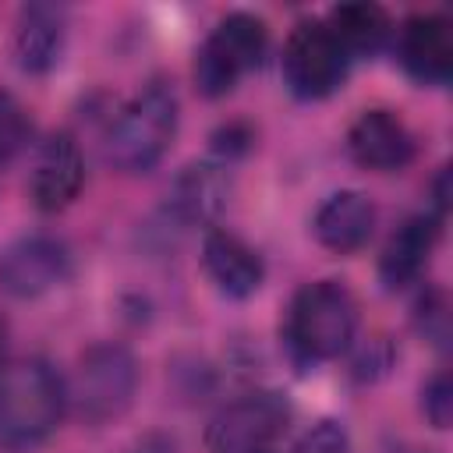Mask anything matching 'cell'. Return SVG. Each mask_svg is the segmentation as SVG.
Here are the masks:
<instances>
[{
    "label": "cell",
    "instance_id": "obj_21",
    "mask_svg": "<svg viewBox=\"0 0 453 453\" xmlns=\"http://www.w3.org/2000/svg\"><path fill=\"white\" fill-rule=\"evenodd\" d=\"M120 453H173V439L163 432H145L131 446H124Z\"/></svg>",
    "mask_w": 453,
    "mask_h": 453
},
{
    "label": "cell",
    "instance_id": "obj_14",
    "mask_svg": "<svg viewBox=\"0 0 453 453\" xmlns=\"http://www.w3.org/2000/svg\"><path fill=\"white\" fill-rule=\"evenodd\" d=\"M202 262H205L209 280L226 297H251L265 280L262 255L248 241H241L237 234H230L223 226H209V234L202 241Z\"/></svg>",
    "mask_w": 453,
    "mask_h": 453
},
{
    "label": "cell",
    "instance_id": "obj_22",
    "mask_svg": "<svg viewBox=\"0 0 453 453\" xmlns=\"http://www.w3.org/2000/svg\"><path fill=\"white\" fill-rule=\"evenodd\" d=\"M7 365V322L0 319V368Z\"/></svg>",
    "mask_w": 453,
    "mask_h": 453
},
{
    "label": "cell",
    "instance_id": "obj_9",
    "mask_svg": "<svg viewBox=\"0 0 453 453\" xmlns=\"http://www.w3.org/2000/svg\"><path fill=\"white\" fill-rule=\"evenodd\" d=\"M81 180H85V159H81L78 142L67 131L50 134L39 145L35 163H32V177H28L32 205L39 212H60L78 198Z\"/></svg>",
    "mask_w": 453,
    "mask_h": 453
},
{
    "label": "cell",
    "instance_id": "obj_4",
    "mask_svg": "<svg viewBox=\"0 0 453 453\" xmlns=\"http://www.w3.org/2000/svg\"><path fill=\"white\" fill-rule=\"evenodd\" d=\"M138 389V361L124 343L103 340L81 350L67 382V407L85 425H106L120 418Z\"/></svg>",
    "mask_w": 453,
    "mask_h": 453
},
{
    "label": "cell",
    "instance_id": "obj_18",
    "mask_svg": "<svg viewBox=\"0 0 453 453\" xmlns=\"http://www.w3.org/2000/svg\"><path fill=\"white\" fill-rule=\"evenodd\" d=\"M28 134H32V120H28L25 106L11 92H0V163L18 156L28 142Z\"/></svg>",
    "mask_w": 453,
    "mask_h": 453
},
{
    "label": "cell",
    "instance_id": "obj_8",
    "mask_svg": "<svg viewBox=\"0 0 453 453\" xmlns=\"http://www.w3.org/2000/svg\"><path fill=\"white\" fill-rule=\"evenodd\" d=\"M71 269V248L53 234H25L0 248V290L18 301L50 294L67 283Z\"/></svg>",
    "mask_w": 453,
    "mask_h": 453
},
{
    "label": "cell",
    "instance_id": "obj_11",
    "mask_svg": "<svg viewBox=\"0 0 453 453\" xmlns=\"http://www.w3.org/2000/svg\"><path fill=\"white\" fill-rule=\"evenodd\" d=\"M347 152L365 170L393 173L414 159V134L393 110H365L347 131Z\"/></svg>",
    "mask_w": 453,
    "mask_h": 453
},
{
    "label": "cell",
    "instance_id": "obj_15",
    "mask_svg": "<svg viewBox=\"0 0 453 453\" xmlns=\"http://www.w3.org/2000/svg\"><path fill=\"white\" fill-rule=\"evenodd\" d=\"M439 223L442 219H435L432 212H418V216H407L389 234L379 255V280L386 283V290H400L425 273L435 251V241H439Z\"/></svg>",
    "mask_w": 453,
    "mask_h": 453
},
{
    "label": "cell",
    "instance_id": "obj_5",
    "mask_svg": "<svg viewBox=\"0 0 453 453\" xmlns=\"http://www.w3.org/2000/svg\"><path fill=\"white\" fill-rule=\"evenodd\" d=\"M269 50V28L248 11H230L205 35L195 57V85L202 96L219 99L237 88V81L262 64Z\"/></svg>",
    "mask_w": 453,
    "mask_h": 453
},
{
    "label": "cell",
    "instance_id": "obj_10",
    "mask_svg": "<svg viewBox=\"0 0 453 453\" xmlns=\"http://www.w3.org/2000/svg\"><path fill=\"white\" fill-rule=\"evenodd\" d=\"M396 53L418 85H446L453 78V25L442 14H411L400 25Z\"/></svg>",
    "mask_w": 453,
    "mask_h": 453
},
{
    "label": "cell",
    "instance_id": "obj_2",
    "mask_svg": "<svg viewBox=\"0 0 453 453\" xmlns=\"http://www.w3.org/2000/svg\"><path fill=\"white\" fill-rule=\"evenodd\" d=\"M180 103L166 81H149L134 92L106 131V163L120 173H149L177 138Z\"/></svg>",
    "mask_w": 453,
    "mask_h": 453
},
{
    "label": "cell",
    "instance_id": "obj_1",
    "mask_svg": "<svg viewBox=\"0 0 453 453\" xmlns=\"http://www.w3.org/2000/svg\"><path fill=\"white\" fill-rule=\"evenodd\" d=\"M67 411V382L42 357L0 368V449L18 453L46 442Z\"/></svg>",
    "mask_w": 453,
    "mask_h": 453
},
{
    "label": "cell",
    "instance_id": "obj_19",
    "mask_svg": "<svg viewBox=\"0 0 453 453\" xmlns=\"http://www.w3.org/2000/svg\"><path fill=\"white\" fill-rule=\"evenodd\" d=\"M421 411L432 428H449L453 418V389H449V372H435L425 389H421Z\"/></svg>",
    "mask_w": 453,
    "mask_h": 453
},
{
    "label": "cell",
    "instance_id": "obj_12",
    "mask_svg": "<svg viewBox=\"0 0 453 453\" xmlns=\"http://www.w3.org/2000/svg\"><path fill=\"white\" fill-rule=\"evenodd\" d=\"M226 198H230L226 166L212 159H198L173 177L166 191V212L184 226H209L223 216Z\"/></svg>",
    "mask_w": 453,
    "mask_h": 453
},
{
    "label": "cell",
    "instance_id": "obj_23",
    "mask_svg": "<svg viewBox=\"0 0 453 453\" xmlns=\"http://www.w3.org/2000/svg\"><path fill=\"white\" fill-rule=\"evenodd\" d=\"M248 453H273V446L269 449H248Z\"/></svg>",
    "mask_w": 453,
    "mask_h": 453
},
{
    "label": "cell",
    "instance_id": "obj_17",
    "mask_svg": "<svg viewBox=\"0 0 453 453\" xmlns=\"http://www.w3.org/2000/svg\"><path fill=\"white\" fill-rule=\"evenodd\" d=\"M322 21L343 42L350 60L375 57L393 39V21H389V14L379 4H336Z\"/></svg>",
    "mask_w": 453,
    "mask_h": 453
},
{
    "label": "cell",
    "instance_id": "obj_6",
    "mask_svg": "<svg viewBox=\"0 0 453 453\" xmlns=\"http://www.w3.org/2000/svg\"><path fill=\"white\" fill-rule=\"evenodd\" d=\"M350 53L322 18H301L283 42V81L297 99H326L350 74Z\"/></svg>",
    "mask_w": 453,
    "mask_h": 453
},
{
    "label": "cell",
    "instance_id": "obj_20",
    "mask_svg": "<svg viewBox=\"0 0 453 453\" xmlns=\"http://www.w3.org/2000/svg\"><path fill=\"white\" fill-rule=\"evenodd\" d=\"M294 453H350L347 428L340 421H319L301 435Z\"/></svg>",
    "mask_w": 453,
    "mask_h": 453
},
{
    "label": "cell",
    "instance_id": "obj_7",
    "mask_svg": "<svg viewBox=\"0 0 453 453\" xmlns=\"http://www.w3.org/2000/svg\"><path fill=\"white\" fill-rule=\"evenodd\" d=\"M290 425V403L273 389H255L216 411V418L205 428L209 453H248V449H269L276 435H283Z\"/></svg>",
    "mask_w": 453,
    "mask_h": 453
},
{
    "label": "cell",
    "instance_id": "obj_13",
    "mask_svg": "<svg viewBox=\"0 0 453 453\" xmlns=\"http://www.w3.org/2000/svg\"><path fill=\"white\" fill-rule=\"evenodd\" d=\"M67 42V11L57 4H25L14 18V60L25 74L57 67Z\"/></svg>",
    "mask_w": 453,
    "mask_h": 453
},
{
    "label": "cell",
    "instance_id": "obj_3",
    "mask_svg": "<svg viewBox=\"0 0 453 453\" xmlns=\"http://www.w3.org/2000/svg\"><path fill=\"white\" fill-rule=\"evenodd\" d=\"M357 333V304L336 280L304 283L283 322V343L297 365H319L340 357Z\"/></svg>",
    "mask_w": 453,
    "mask_h": 453
},
{
    "label": "cell",
    "instance_id": "obj_16",
    "mask_svg": "<svg viewBox=\"0 0 453 453\" xmlns=\"http://www.w3.org/2000/svg\"><path fill=\"white\" fill-rule=\"evenodd\" d=\"M311 230L322 248L336 255H354L368 244L375 230V205L361 191H336L319 205Z\"/></svg>",
    "mask_w": 453,
    "mask_h": 453
}]
</instances>
